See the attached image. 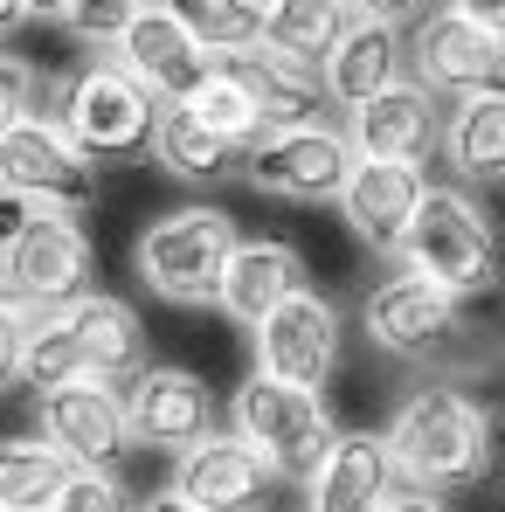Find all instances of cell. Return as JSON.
<instances>
[{
  "mask_svg": "<svg viewBox=\"0 0 505 512\" xmlns=\"http://www.w3.org/2000/svg\"><path fill=\"white\" fill-rule=\"evenodd\" d=\"M381 443H388L395 478L416 485V492H436V499L485 485L492 464H499V429L485 416V402L464 395L457 381H422L416 395H402Z\"/></svg>",
  "mask_w": 505,
  "mask_h": 512,
  "instance_id": "obj_1",
  "label": "cell"
},
{
  "mask_svg": "<svg viewBox=\"0 0 505 512\" xmlns=\"http://www.w3.org/2000/svg\"><path fill=\"white\" fill-rule=\"evenodd\" d=\"M153 118H160V97L139 84L118 56H104V49H90L84 63L56 84V125L70 132V146L84 160H97V167L146 160Z\"/></svg>",
  "mask_w": 505,
  "mask_h": 512,
  "instance_id": "obj_2",
  "label": "cell"
},
{
  "mask_svg": "<svg viewBox=\"0 0 505 512\" xmlns=\"http://www.w3.org/2000/svg\"><path fill=\"white\" fill-rule=\"evenodd\" d=\"M402 270H422L429 284L457 291V298H485L499 284V236L492 215L464 194V187H422L416 215L395 243Z\"/></svg>",
  "mask_w": 505,
  "mask_h": 512,
  "instance_id": "obj_3",
  "label": "cell"
},
{
  "mask_svg": "<svg viewBox=\"0 0 505 512\" xmlns=\"http://www.w3.org/2000/svg\"><path fill=\"white\" fill-rule=\"evenodd\" d=\"M229 250H236V215L194 201V208H167V215L139 236L132 270H139V284H146L153 298L201 312V305H215V284H222Z\"/></svg>",
  "mask_w": 505,
  "mask_h": 512,
  "instance_id": "obj_4",
  "label": "cell"
},
{
  "mask_svg": "<svg viewBox=\"0 0 505 512\" xmlns=\"http://www.w3.org/2000/svg\"><path fill=\"white\" fill-rule=\"evenodd\" d=\"M90 277H97V250L77 215L28 208L0 236V298H14L21 312H56V305L84 298Z\"/></svg>",
  "mask_w": 505,
  "mask_h": 512,
  "instance_id": "obj_5",
  "label": "cell"
},
{
  "mask_svg": "<svg viewBox=\"0 0 505 512\" xmlns=\"http://www.w3.org/2000/svg\"><path fill=\"white\" fill-rule=\"evenodd\" d=\"M0 194H14L21 208H49V215H90L104 201V173L70 146L56 118L28 111L0 132Z\"/></svg>",
  "mask_w": 505,
  "mask_h": 512,
  "instance_id": "obj_6",
  "label": "cell"
},
{
  "mask_svg": "<svg viewBox=\"0 0 505 512\" xmlns=\"http://www.w3.org/2000/svg\"><path fill=\"white\" fill-rule=\"evenodd\" d=\"M229 429L250 443L277 478H305V471L326 457V443L339 436V423H333V409H326L319 388L270 381V374H256V381L236 388V402H229Z\"/></svg>",
  "mask_w": 505,
  "mask_h": 512,
  "instance_id": "obj_7",
  "label": "cell"
},
{
  "mask_svg": "<svg viewBox=\"0 0 505 512\" xmlns=\"http://www.w3.org/2000/svg\"><path fill=\"white\" fill-rule=\"evenodd\" d=\"M346 167H353V146L326 118H312V125H263L250 139V153H243V180H250L256 194L298 201V208L333 201Z\"/></svg>",
  "mask_w": 505,
  "mask_h": 512,
  "instance_id": "obj_8",
  "label": "cell"
},
{
  "mask_svg": "<svg viewBox=\"0 0 505 512\" xmlns=\"http://www.w3.org/2000/svg\"><path fill=\"white\" fill-rule=\"evenodd\" d=\"M367 340L395 360H443V346L464 340V298L429 284L422 270H395L367 291V312H360Z\"/></svg>",
  "mask_w": 505,
  "mask_h": 512,
  "instance_id": "obj_9",
  "label": "cell"
},
{
  "mask_svg": "<svg viewBox=\"0 0 505 512\" xmlns=\"http://www.w3.org/2000/svg\"><path fill=\"white\" fill-rule=\"evenodd\" d=\"M402 77H416L429 97H464V90H485V84H505V42L485 35L478 21L436 7L422 14L416 28L402 35Z\"/></svg>",
  "mask_w": 505,
  "mask_h": 512,
  "instance_id": "obj_10",
  "label": "cell"
},
{
  "mask_svg": "<svg viewBox=\"0 0 505 512\" xmlns=\"http://www.w3.org/2000/svg\"><path fill=\"white\" fill-rule=\"evenodd\" d=\"M250 346H256V374L326 388V374L339 367V305L319 298L312 284H298L291 298H277L250 326Z\"/></svg>",
  "mask_w": 505,
  "mask_h": 512,
  "instance_id": "obj_11",
  "label": "cell"
},
{
  "mask_svg": "<svg viewBox=\"0 0 505 512\" xmlns=\"http://www.w3.org/2000/svg\"><path fill=\"white\" fill-rule=\"evenodd\" d=\"M111 56L153 90L160 104H187L194 90L208 84V70H215V49L173 14V0H146V7L118 28Z\"/></svg>",
  "mask_w": 505,
  "mask_h": 512,
  "instance_id": "obj_12",
  "label": "cell"
},
{
  "mask_svg": "<svg viewBox=\"0 0 505 512\" xmlns=\"http://www.w3.org/2000/svg\"><path fill=\"white\" fill-rule=\"evenodd\" d=\"M42 436L70 457V464H97L111 471L125 450H132V429H125V395L97 374H77V381H56L42 388Z\"/></svg>",
  "mask_w": 505,
  "mask_h": 512,
  "instance_id": "obj_13",
  "label": "cell"
},
{
  "mask_svg": "<svg viewBox=\"0 0 505 512\" xmlns=\"http://www.w3.org/2000/svg\"><path fill=\"white\" fill-rule=\"evenodd\" d=\"M125 429H132V443H146V450H187L194 436H208L215 429V395H208V381L201 374H187V367H139V374H125Z\"/></svg>",
  "mask_w": 505,
  "mask_h": 512,
  "instance_id": "obj_14",
  "label": "cell"
},
{
  "mask_svg": "<svg viewBox=\"0 0 505 512\" xmlns=\"http://www.w3.org/2000/svg\"><path fill=\"white\" fill-rule=\"evenodd\" d=\"M270 464L256 457L250 443L229 429H208V436H194L187 450H173V492L180 499H194L201 512H256L270 499Z\"/></svg>",
  "mask_w": 505,
  "mask_h": 512,
  "instance_id": "obj_15",
  "label": "cell"
},
{
  "mask_svg": "<svg viewBox=\"0 0 505 512\" xmlns=\"http://www.w3.org/2000/svg\"><path fill=\"white\" fill-rule=\"evenodd\" d=\"M422 187H429L422 160H353L333 201H339V215H346V229L367 250L395 256V243H402V229H409V215H416V201H422Z\"/></svg>",
  "mask_w": 505,
  "mask_h": 512,
  "instance_id": "obj_16",
  "label": "cell"
},
{
  "mask_svg": "<svg viewBox=\"0 0 505 512\" xmlns=\"http://www.w3.org/2000/svg\"><path fill=\"white\" fill-rule=\"evenodd\" d=\"M443 132V97H429L416 77L381 84L367 104L346 111V146L353 160H422Z\"/></svg>",
  "mask_w": 505,
  "mask_h": 512,
  "instance_id": "obj_17",
  "label": "cell"
},
{
  "mask_svg": "<svg viewBox=\"0 0 505 512\" xmlns=\"http://www.w3.org/2000/svg\"><path fill=\"white\" fill-rule=\"evenodd\" d=\"M395 464H388V443L374 429H339L326 443V457L305 471V506L312 512H381L395 492Z\"/></svg>",
  "mask_w": 505,
  "mask_h": 512,
  "instance_id": "obj_18",
  "label": "cell"
},
{
  "mask_svg": "<svg viewBox=\"0 0 505 512\" xmlns=\"http://www.w3.org/2000/svg\"><path fill=\"white\" fill-rule=\"evenodd\" d=\"M215 63L250 90V104H256V118H263V125H312V118H326L319 63H298V56L270 49V42L229 49V56H215Z\"/></svg>",
  "mask_w": 505,
  "mask_h": 512,
  "instance_id": "obj_19",
  "label": "cell"
},
{
  "mask_svg": "<svg viewBox=\"0 0 505 512\" xmlns=\"http://www.w3.org/2000/svg\"><path fill=\"white\" fill-rule=\"evenodd\" d=\"M305 284V256L277 236H236V250L222 263V284H215V312H229L236 326H256L277 298H291Z\"/></svg>",
  "mask_w": 505,
  "mask_h": 512,
  "instance_id": "obj_20",
  "label": "cell"
},
{
  "mask_svg": "<svg viewBox=\"0 0 505 512\" xmlns=\"http://www.w3.org/2000/svg\"><path fill=\"white\" fill-rule=\"evenodd\" d=\"M395 77H402V28H395V21H367V14H353V21H346V35L319 56L326 104H339V111L367 104L374 90L395 84Z\"/></svg>",
  "mask_w": 505,
  "mask_h": 512,
  "instance_id": "obj_21",
  "label": "cell"
},
{
  "mask_svg": "<svg viewBox=\"0 0 505 512\" xmlns=\"http://www.w3.org/2000/svg\"><path fill=\"white\" fill-rule=\"evenodd\" d=\"M243 139H229V132H215V125H201L187 104H160V118H153V146H146V160H160L173 180H187V187H229V180H243Z\"/></svg>",
  "mask_w": 505,
  "mask_h": 512,
  "instance_id": "obj_22",
  "label": "cell"
},
{
  "mask_svg": "<svg viewBox=\"0 0 505 512\" xmlns=\"http://www.w3.org/2000/svg\"><path fill=\"white\" fill-rule=\"evenodd\" d=\"M443 160L464 173V180H505V84L464 90L443 104V132H436Z\"/></svg>",
  "mask_w": 505,
  "mask_h": 512,
  "instance_id": "obj_23",
  "label": "cell"
},
{
  "mask_svg": "<svg viewBox=\"0 0 505 512\" xmlns=\"http://www.w3.org/2000/svg\"><path fill=\"white\" fill-rule=\"evenodd\" d=\"M63 312H70V333H77V346H84V374L125 381V374L146 367V326H139V312H132L125 298L84 291V298H70Z\"/></svg>",
  "mask_w": 505,
  "mask_h": 512,
  "instance_id": "obj_24",
  "label": "cell"
},
{
  "mask_svg": "<svg viewBox=\"0 0 505 512\" xmlns=\"http://www.w3.org/2000/svg\"><path fill=\"white\" fill-rule=\"evenodd\" d=\"M346 21H353L346 0H263V42L298 63H319L346 35Z\"/></svg>",
  "mask_w": 505,
  "mask_h": 512,
  "instance_id": "obj_25",
  "label": "cell"
},
{
  "mask_svg": "<svg viewBox=\"0 0 505 512\" xmlns=\"http://www.w3.org/2000/svg\"><path fill=\"white\" fill-rule=\"evenodd\" d=\"M77 464L49 443V436H0V506L35 512Z\"/></svg>",
  "mask_w": 505,
  "mask_h": 512,
  "instance_id": "obj_26",
  "label": "cell"
},
{
  "mask_svg": "<svg viewBox=\"0 0 505 512\" xmlns=\"http://www.w3.org/2000/svg\"><path fill=\"white\" fill-rule=\"evenodd\" d=\"M84 374V346L70 333V312H28V340H21V381L42 395L56 381H77Z\"/></svg>",
  "mask_w": 505,
  "mask_h": 512,
  "instance_id": "obj_27",
  "label": "cell"
},
{
  "mask_svg": "<svg viewBox=\"0 0 505 512\" xmlns=\"http://www.w3.org/2000/svg\"><path fill=\"white\" fill-rule=\"evenodd\" d=\"M173 14H180L215 56L263 42V0H173Z\"/></svg>",
  "mask_w": 505,
  "mask_h": 512,
  "instance_id": "obj_28",
  "label": "cell"
},
{
  "mask_svg": "<svg viewBox=\"0 0 505 512\" xmlns=\"http://www.w3.org/2000/svg\"><path fill=\"white\" fill-rule=\"evenodd\" d=\"M187 111H194L201 125H215V132H229V139H243V146H250L256 132H263V118H256L250 90L236 84V77H229L222 63L208 70V84H201V90H194V97H187Z\"/></svg>",
  "mask_w": 505,
  "mask_h": 512,
  "instance_id": "obj_29",
  "label": "cell"
},
{
  "mask_svg": "<svg viewBox=\"0 0 505 512\" xmlns=\"http://www.w3.org/2000/svg\"><path fill=\"white\" fill-rule=\"evenodd\" d=\"M35 512H132V499H125V485L111 478V471H97V464H77L49 499Z\"/></svg>",
  "mask_w": 505,
  "mask_h": 512,
  "instance_id": "obj_30",
  "label": "cell"
},
{
  "mask_svg": "<svg viewBox=\"0 0 505 512\" xmlns=\"http://www.w3.org/2000/svg\"><path fill=\"white\" fill-rule=\"evenodd\" d=\"M139 7H146V0H70V7H63V28H70L77 42H90V49H111L118 28H125Z\"/></svg>",
  "mask_w": 505,
  "mask_h": 512,
  "instance_id": "obj_31",
  "label": "cell"
},
{
  "mask_svg": "<svg viewBox=\"0 0 505 512\" xmlns=\"http://www.w3.org/2000/svg\"><path fill=\"white\" fill-rule=\"evenodd\" d=\"M35 104H42V77H35V63L14 56V49H0V132H7L14 118H28Z\"/></svg>",
  "mask_w": 505,
  "mask_h": 512,
  "instance_id": "obj_32",
  "label": "cell"
},
{
  "mask_svg": "<svg viewBox=\"0 0 505 512\" xmlns=\"http://www.w3.org/2000/svg\"><path fill=\"white\" fill-rule=\"evenodd\" d=\"M21 340H28V312L14 298H0V395L21 381Z\"/></svg>",
  "mask_w": 505,
  "mask_h": 512,
  "instance_id": "obj_33",
  "label": "cell"
},
{
  "mask_svg": "<svg viewBox=\"0 0 505 512\" xmlns=\"http://www.w3.org/2000/svg\"><path fill=\"white\" fill-rule=\"evenodd\" d=\"M450 14H464V21H478L485 35H499L505 42V0H443Z\"/></svg>",
  "mask_w": 505,
  "mask_h": 512,
  "instance_id": "obj_34",
  "label": "cell"
},
{
  "mask_svg": "<svg viewBox=\"0 0 505 512\" xmlns=\"http://www.w3.org/2000/svg\"><path fill=\"white\" fill-rule=\"evenodd\" d=\"M346 7H353V14H367V21H395V28H402V21H416L429 0H346Z\"/></svg>",
  "mask_w": 505,
  "mask_h": 512,
  "instance_id": "obj_35",
  "label": "cell"
},
{
  "mask_svg": "<svg viewBox=\"0 0 505 512\" xmlns=\"http://www.w3.org/2000/svg\"><path fill=\"white\" fill-rule=\"evenodd\" d=\"M381 512H443V499H436V492H416V485H395Z\"/></svg>",
  "mask_w": 505,
  "mask_h": 512,
  "instance_id": "obj_36",
  "label": "cell"
},
{
  "mask_svg": "<svg viewBox=\"0 0 505 512\" xmlns=\"http://www.w3.org/2000/svg\"><path fill=\"white\" fill-rule=\"evenodd\" d=\"M28 21H35V14H28V0H0V42H14Z\"/></svg>",
  "mask_w": 505,
  "mask_h": 512,
  "instance_id": "obj_37",
  "label": "cell"
},
{
  "mask_svg": "<svg viewBox=\"0 0 505 512\" xmlns=\"http://www.w3.org/2000/svg\"><path fill=\"white\" fill-rule=\"evenodd\" d=\"M132 512H201V506H194V499H180V492L167 485V492H153V499H139Z\"/></svg>",
  "mask_w": 505,
  "mask_h": 512,
  "instance_id": "obj_38",
  "label": "cell"
},
{
  "mask_svg": "<svg viewBox=\"0 0 505 512\" xmlns=\"http://www.w3.org/2000/svg\"><path fill=\"white\" fill-rule=\"evenodd\" d=\"M63 7L70 0H28V14H42V21H63Z\"/></svg>",
  "mask_w": 505,
  "mask_h": 512,
  "instance_id": "obj_39",
  "label": "cell"
},
{
  "mask_svg": "<svg viewBox=\"0 0 505 512\" xmlns=\"http://www.w3.org/2000/svg\"><path fill=\"white\" fill-rule=\"evenodd\" d=\"M0 512H7V506H0Z\"/></svg>",
  "mask_w": 505,
  "mask_h": 512,
  "instance_id": "obj_40",
  "label": "cell"
}]
</instances>
